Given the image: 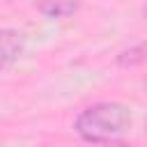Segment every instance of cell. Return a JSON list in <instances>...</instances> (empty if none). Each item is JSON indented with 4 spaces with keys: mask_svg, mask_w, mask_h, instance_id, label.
<instances>
[{
    "mask_svg": "<svg viewBox=\"0 0 147 147\" xmlns=\"http://www.w3.org/2000/svg\"><path fill=\"white\" fill-rule=\"evenodd\" d=\"M142 16H145V21H147V5H145V9H142Z\"/></svg>",
    "mask_w": 147,
    "mask_h": 147,
    "instance_id": "5",
    "label": "cell"
},
{
    "mask_svg": "<svg viewBox=\"0 0 147 147\" xmlns=\"http://www.w3.org/2000/svg\"><path fill=\"white\" fill-rule=\"evenodd\" d=\"M37 9L46 18H64L78 11V0H37Z\"/></svg>",
    "mask_w": 147,
    "mask_h": 147,
    "instance_id": "3",
    "label": "cell"
},
{
    "mask_svg": "<svg viewBox=\"0 0 147 147\" xmlns=\"http://www.w3.org/2000/svg\"><path fill=\"white\" fill-rule=\"evenodd\" d=\"M23 48H25V39L21 32L7 30V28L0 30V69L16 62L23 55Z\"/></svg>",
    "mask_w": 147,
    "mask_h": 147,
    "instance_id": "2",
    "label": "cell"
},
{
    "mask_svg": "<svg viewBox=\"0 0 147 147\" xmlns=\"http://www.w3.org/2000/svg\"><path fill=\"white\" fill-rule=\"evenodd\" d=\"M147 62V41L142 44H136L131 48H124L119 55H117V64L122 69H131V67H140Z\"/></svg>",
    "mask_w": 147,
    "mask_h": 147,
    "instance_id": "4",
    "label": "cell"
},
{
    "mask_svg": "<svg viewBox=\"0 0 147 147\" xmlns=\"http://www.w3.org/2000/svg\"><path fill=\"white\" fill-rule=\"evenodd\" d=\"M145 87H147V78H145Z\"/></svg>",
    "mask_w": 147,
    "mask_h": 147,
    "instance_id": "6",
    "label": "cell"
},
{
    "mask_svg": "<svg viewBox=\"0 0 147 147\" xmlns=\"http://www.w3.org/2000/svg\"><path fill=\"white\" fill-rule=\"evenodd\" d=\"M129 126H131V110L117 101L94 103L85 108L74 122L76 133L85 142H94V145L117 140Z\"/></svg>",
    "mask_w": 147,
    "mask_h": 147,
    "instance_id": "1",
    "label": "cell"
}]
</instances>
